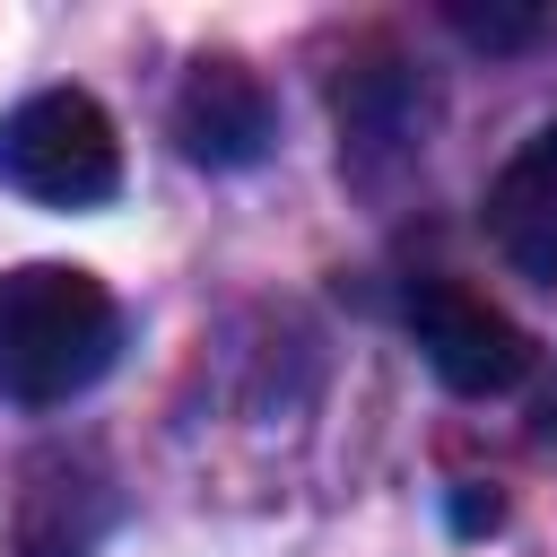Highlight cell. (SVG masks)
Listing matches in <instances>:
<instances>
[{
    "mask_svg": "<svg viewBox=\"0 0 557 557\" xmlns=\"http://www.w3.org/2000/svg\"><path fill=\"white\" fill-rule=\"evenodd\" d=\"M122 348V305L78 261H17L0 270V400L61 409L78 400Z\"/></svg>",
    "mask_w": 557,
    "mask_h": 557,
    "instance_id": "obj_1",
    "label": "cell"
},
{
    "mask_svg": "<svg viewBox=\"0 0 557 557\" xmlns=\"http://www.w3.org/2000/svg\"><path fill=\"white\" fill-rule=\"evenodd\" d=\"M0 183L44 209H96L122 191V139L113 113L87 87H44L0 122Z\"/></svg>",
    "mask_w": 557,
    "mask_h": 557,
    "instance_id": "obj_2",
    "label": "cell"
},
{
    "mask_svg": "<svg viewBox=\"0 0 557 557\" xmlns=\"http://www.w3.org/2000/svg\"><path fill=\"white\" fill-rule=\"evenodd\" d=\"M400 322H409L418 357H426L461 400H496V392L531 383V366H540L531 331H522L513 313H496L479 287H461V278H409Z\"/></svg>",
    "mask_w": 557,
    "mask_h": 557,
    "instance_id": "obj_3",
    "label": "cell"
},
{
    "mask_svg": "<svg viewBox=\"0 0 557 557\" xmlns=\"http://www.w3.org/2000/svg\"><path fill=\"white\" fill-rule=\"evenodd\" d=\"M270 131H278L270 87L244 61H226V52L191 61V78L174 87V139H183L191 165H252L270 148Z\"/></svg>",
    "mask_w": 557,
    "mask_h": 557,
    "instance_id": "obj_4",
    "label": "cell"
},
{
    "mask_svg": "<svg viewBox=\"0 0 557 557\" xmlns=\"http://www.w3.org/2000/svg\"><path fill=\"white\" fill-rule=\"evenodd\" d=\"M487 244L522 278L557 287V131H531L496 165V183H487Z\"/></svg>",
    "mask_w": 557,
    "mask_h": 557,
    "instance_id": "obj_5",
    "label": "cell"
},
{
    "mask_svg": "<svg viewBox=\"0 0 557 557\" xmlns=\"http://www.w3.org/2000/svg\"><path fill=\"white\" fill-rule=\"evenodd\" d=\"M444 17L479 52H531V44L557 35V9L548 0H444Z\"/></svg>",
    "mask_w": 557,
    "mask_h": 557,
    "instance_id": "obj_6",
    "label": "cell"
},
{
    "mask_svg": "<svg viewBox=\"0 0 557 557\" xmlns=\"http://www.w3.org/2000/svg\"><path fill=\"white\" fill-rule=\"evenodd\" d=\"M461 531H479V522H496V496H461V513H453Z\"/></svg>",
    "mask_w": 557,
    "mask_h": 557,
    "instance_id": "obj_7",
    "label": "cell"
}]
</instances>
